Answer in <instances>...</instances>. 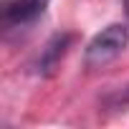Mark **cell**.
I'll use <instances>...</instances> for the list:
<instances>
[{
	"label": "cell",
	"mask_w": 129,
	"mask_h": 129,
	"mask_svg": "<svg viewBox=\"0 0 129 129\" xmlns=\"http://www.w3.org/2000/svg\"><path fill=\"white\" fill-rule=\"evenodd\" d=\"M126 46H129V28L121 25V23H111V25H106L101 33H96L89 41L84 61H86V66H91V69L106 66V63L114 61Z\"/></svg>",
	"instance_id": "cell-1"
},
{
	"label": "cell",
	"mask_w": 129,
	"mask_h": 129,
	"mask_svg": "<svg viewBox=\"0 0 129 129\" xmlns=\"http://www.w3.org/2000/svg\"><path fill=\"white\" fill-rule=\"evenodd\" d=\"M69 46H71V36L69 33H56L46 43V48H43V53L38 58V71L41 74H53V69L58 66V61L63 58V53H66Z\"/></svg>",
	"instance_id": "cell-3"
},
{
	"label": "cell",
	"mask_w": 129,
	"mask_h": 129,
	"mask_svg": "<svg viewBox=\"0 0 129 129\" xmlns=\"http://www.w3.org/2000/svg\"><path fill=\"white\" fill-rule=\"evenodd\" d=\"M119 104H121V106H129V86H126V89H124V94L119 96Z\"/></svg>",
	"instance_id": "cell-4"
},
{
	"label": "cell",
	"mask_w": 129,
	"mask_h": 129,
	"mask_svg": "<svg viewBox=\"0 0 129 129\" xmlns=\"http://www.w3.org/2000/svg\"><path fill=\"white\" fill-rule=\"evenodd\" d=\"M48 3L51 0H5V5H3V25L8 30L30 25L46 13Z\"/></svg>",
	"instance_id": "cell-2"
},
{
	"label": "cell",
	"mask_w": 129,
	"mask_h": 129,
	"mask_svg": "<svg viewBox=\"0 0 129 129\" xmlns=\"http://www.w3.org/2000/svg\"><path fill=\"white\" fill-rule=\"evenodd\" d=\"M124 10H126V15H129V0H124Z\"/></svg>",
	"instance_id": "cell-5"
}]
</instances>
